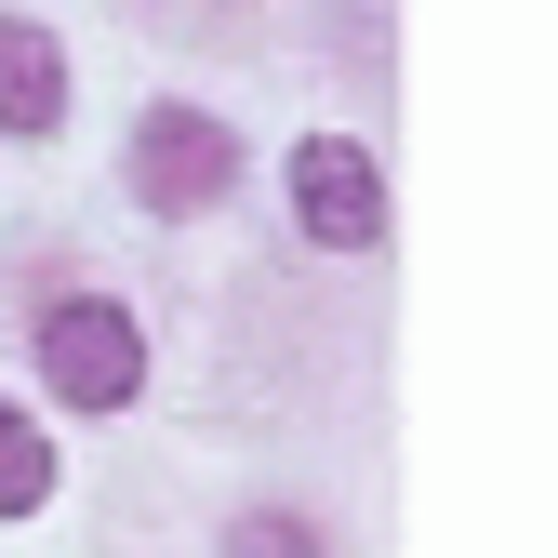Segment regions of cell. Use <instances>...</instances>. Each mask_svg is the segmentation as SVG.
I'll return each mask as SVG.
<instances>
[{"label":"cell","instance_id":"1","mask_svg":"<svg viewBox=\"0 0 558 558\" xmlns=\"http://www.w3.org/2000/svg\"><path fill=\"white\" fill-rule=\"evenodd\" d=\"M40 373H53L66 412H120L133 386H147V332H133L107 293H66V306L40 319Z\"/></svg>","mask_w":558,"mask_h":558},{"label":"cell","instance_id":"2","mask_svg":"<svg viewBox=\"0 0 558 558\" xmlns=\"http://www.w3.org/2000/svg\"><path fill=\"white\" fill-rule=\"evenodd\" d=\"M227 186H240L227 120H199V107H147V133H133V199H147V214H214Z\"/></svg>","mask_w":558,"mask_h":558},{"label":"cell","instance_id":"3","mask_svg":"<svg viewBox=\"0 0 558 558\" xmlns=\"http://www.w3.org/2000/svg\"><path fill=\"white\" fill-rule=\"evenodd\" d=\"M293 214H306V240H332V253H373V240H386V173H373V147L306 133V147H293Z\"/></svg>","mask_w":558,"mask_h":558},{"label":"cell","instance_id":"4","mask_svg":"<svg viewBox=\"0 0 558 558\" xmlns=\"http://www.w3.org/2000/svg\"><path fill=\"white\" fill-rule=\"evenodd\" d=\"M53 120H66V66H53V40L0 14V133H53Z\"/></svg>","mask_w":558,"mask_h":558},{"label":"cell","instance_id":"5","mask_svg":"<svg viewBox=\"0 0 558 558\" xmlns=\"http://www.w3.org/2000/svg\"><path fill=\"white\" fill-rule=\"evenodd\" d=\"M53 493V452H40V426H27V412H0V519H27Z\"/></svg>","mask_w":558,"mask_h":558}]
</instances>
